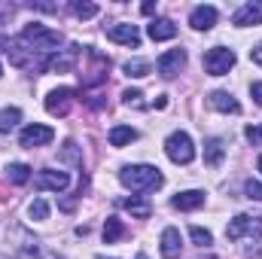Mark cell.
I'll return each mask as SVG.
<instances>
[{"instance_id": "1", "label": "cell", "mask_w": 262, "mask_h": 259, "mask_svg": "<svg viewBox=\"0 0 262 259\" xmlns=\"http://www.w3.org/2000/svg\"><path fill=\"white\" fill-rule=\"evenodd\" d=\"M119 180H122V186L131 189V192H156L165 183L162 171L152 168V165H125L119 171Z\"/></svg>"}, {"instance_id": "2", "label": "cell", "mask_w": 262, "mask_h": 259, "mask_svg": "<svg viewBox=\"0 0 262 259\" xmlns=\"http://www.w3.org/2000/svg\"><path fill=\"white\" fill-rule=\"evenodd\" d=\"M21 43L28 46V49H34V52H55L64 40H61V34L58 31H52V28H46V25H28L25 31H21Z\"/></svg>"}, {"instance_id": "3", "label": "cell", "mask_w": 262, "mask_h": 259, "mask_svg": "<svg viewBox=\"0 0 262 259\" xmlns=\"http://www.w3.org/2000/svg\"><path fill=\"white\" fill-rule=\"evenodd\" d=\"M165 153H168V159H171L174 165H189V162L195 159L192 137H189L186 131H174V134H168V140H165Z\"/></svg>"}, {"instance_id": "4", "label": "cell", "mask_w": 262, "mask_h": 259, "mask_svg": "<svg viewBox=\"0 0 262 259\" xmlns=\"http://www.w3.org/2000/svg\"><path fill=\"white\" fill-rule=\"evenodd\" d=\"M204 70L210 73V76H226L232 67H235V52L232 49H226V46H213V49H207L204 52Z\"/></svg>"}, {"instance_id": "5", "label": "cell", "mask_w": 262, "mask_h": 259, "mask_svg": "<svg viewBox=\"0 0 262 259\" xmlns=\"http://www.w3.org/2000/svg\"><path fill=\"white\" fill-rule=\"evenodd\" d=\"M262 235V220L259 217H247V213H238L229 226H226V238L232 241H241V238H253Z\"/></svg>"}, {"instance_id": "6", "label": "cell", "mask_w": 262, "mask_h": 259, "mask_svg": "<svg viewBox=\"0 0 262 259\" xmlns=\"http://www.w3.org/2000/svg\"><path fill=\"white\" fill-rule=\"evenodd\" d=\"M52 137H55V131L49 128V125H28V128H21L18 134V143L25 146V149H34V146H46V143H52Z\"/></svg>"}, {"instance_id": "7", "label": "cell", "mask_w": 262, "mask_h": 259, "mask_svg": "<svg viewBox=\"0 0 262 259\" xmlns=\"http://www.w3.org/2000/svg\"><path fill=\"white\" fill-rule=\"evenodd\" d=\"M73 101H76V92L67 89V85H61V89L49 92V98H46V110H49L52 116H64L67 110L73 107Z\"/></svg>"}, {"instance_id": "8", "label": "cell", "mask_w": 262, "mask_h": 259, "mask_svg": "<svg viewBox=\"0 0 262 259\" xmlns=\"http://www.w3.org/2000/svg\"><path fill=\"white\" fill-rule=\"evenodd\" d=\"M183 64H186V52H183V49H171V52H165V55L156 61L159 73H162L165 79H174V76L183 70Z\"/></svg>"}, {"instance_id": "9", "label": "cell", "mask_w": 262, "mask_h": 259, "mask_svg": "<svg viewBox=\"0 0 262 259\" xmlns=\"http://www.w3.org/2000/svg\"><path fill=\"white\" fill-rule=\"evenodd\" d=\"M107 37L113 40V43H122V46H131V49H137L140 46V31H137V25H110L107 28Z\"/></svg>"}, {"instance_id": "10", "label": "cell", "mask_w": 262, "mask_h": 259, "mask_svg": "<svg viewBox=\"0 0 262 259\" xmlns=\"http://www.w3.org/2000/svg\"><path fill=\"white\" fill-rule=\"evenodd\" d=\"M232 21L238 25V28H250V25H262V0H253V3H244L235 15H232Z\"/></svg>"}, {"instance_id": "11", "label": "cell", "mask_w": 262, "mask_h": 259, "mask_svg": "<svg viewBox=\"0 0 262 259\" xmlns=\"http://www.w3.org/2000/svg\"><path fill=\"white\" fill-rule=\"evenodd\" d=\"M162 247V256L165 259H177L180 256V250H183V238H180V229H174V226H168L165 232H162V241H159Z\"/></svg>"}, {"instance_id": "12", "label": "cell", "mask_w": 262, "mask_h": 259, "mask_svg": "<svg viewBox=\"0 0 262 259\" xmlns=\"http://www.w3.org/2000/svg\"><path fill=\"white\" fill-rule=\"evenodd\" d=\"M37 183H40L43 189H52V192H64L67 183H70V177H67L64 171H52V168H46V171H40Z\"/></svg>"}, {"instance_id": "13", "label": "cell", "mask_w": 262, "mask_h": 259, "mask_svg": "<svg viewBox=\"0 0 262 259\" xmlns=\"http://www.w3.org/2000/svg\"><path fill=\"white\" fill-rule=\"evenodd\" d=\"M189 25H192L195 31H210V28L216 25V9H213V6H195L192 15H189Z\"/></svg>"}, {"instance_id": "14", "label": "cell", "mask_w": 262, "mask_h": 259, "mask_svg": "<svg viewBox=\"0 0 262 259\" xmlns=\"http://www.w3.org/2000/svg\"><path fill=\"white\" fill-rule=\"evenodd\" d=\"M146 34H149L152 40H171V37H177V25H174L171 18H152V21L146 25Z\"/></svg>"}, {"instance_id": "15", "label": "cell", "mask_w": 262, "mask_h": 259, "mask_svg": "<svg viewBox=\"0 0 262 259\" xmlns=\"http://www.w3.org/2000/svg\"><path fill=\"white\" fill-rule=\"evenodd\" d=\"M171 204H174L177 210H195V207L204 204V192H201V189H186V192L174 195V198H171Z\"/></svg>"}, {"instance_id": "16", "label": "cell", "mask_w": 262, "mask_h": 259, "mask_svg": "<svg viewBox=\"0 0 262 259\" xmlns=\"http://www.w3.org/2000/svg\"><path fill=\"white\" fill-rule=\"evenodd\" d=\"M207 101H210V107L220 110V113H241V104H238L229 92H213Z\"/></svg>"}, {"instance_id": "17", "label": "cell", "mask_w": 262, "mask_h": 259, "mask_svg": "<svg viewBox=\"0 0 262 259\" xmlns=\"http://www.w3.org/2000/svg\"><path fill=\"white\" fill-rule=\"evenodd\" d=\"M223 140H216V137H210L207 143H204V162L210 165V168H216L220 162H223Z\"/></svg>"}, {"instance_id": "18", "label": "cell", "mask_w": 262, "mask_h": 259, "mask_svg": "<svg viewBox=\"0 0 262 259\" xmlns=\"http://www.w3.org/2000/svg\"><path fill=\"white\" fill-rule=\"evenodd\" d=\"M3 171H6V180H9V183H18V186H21V183L31 180V168L21 165V162H12V165H6Z\"/></svg>"}, {"instance_id": "19", "label": "cell", "mask_w": 262, "mask_h": 259, "mask_svg": "<svg viewBox=\"0 0 262 259\" xmlns=\"http://www.w3.org/2000/svg\"><path fill=\"white\" fill-rule=\"evenodd\" d=\"M131 140H137V131L131 128V125H116V128H110V146H125Z\"/></svg>"}, {"instance_id": "20", "label": "cell", "mask_w": 262, "mask_h": 259, "mask_svg": "<svg viewBox=\"0 0 262 259\" xmlns=\"http://www.w3.org/2000/svg\"><path fill=\"white\" fill-rule=\"evenodd\" d=\"M122 235H125V226H122V220H116V217H107V223H104V241H107V244H116Z\"/></svg>"}, {"instance_id": "21", "label": "cell", "mask_w": 262, "mask_h": 259, "mask_svg": "<svg viewBox=\"0 0 262 259\" xmlns=\"http://www.w3.org/2000/svg\"><path fill=\"white\" fill-rule=\"evenodd\" d=\"M18 122H21V110H18V107H6V110H0V134L12 131Z\"/></svg>"}, {"instance_id": "22", "label": "cell", "mask_w": 262, "mask_h": 259, "mask_svg": "<svg viewBox=\"0 0 262 259\" xmlns=\"http://www.w3.org/2000/svg\"><path fill=\"white\" fill-rule=\"evenodd\" d=\"M122 204H125V210H128L131 217H137V220H146V217L152 213V207H149L146 201H140V198H134V195H131V198H125Z\"/></svg>"}, {"instance_id": "23", "label": "cell", "mask_w": 262, "mask_h": 259, "mask_svg": "<svg viewBox=\"0 0 262 259\" xmlns=\"http://www.w3.org/2000/svg\"><path fill=\"white\" fill-rule=\"evenodd\" d=\"M125 73H128V76H134V79H140V76H146V73H149V61L134 58V61H128V64H125Z\"/></svg>"}, {"instance_id": "24", "label": "cell", "mask_w": 262, "mask_h": 259, "mask_svg": "<svg viewBox=\"0 0 262 259\" xmlns=\"http://www.w3.org/2000/svg\"><path fill=\"white\" fill-rule=\"evenodd\" d=\"M70 9H73V15H79V18H95L98 15V6L95 3H70Z\"/></svg>"}, {"instance_id": "25", "label": "cell", "mask_w": 262, "mask_h": 259, "mask_svg": "<svg viewBox=\"0 0 262 259\" xmlns=\"http://www.w3.org/2000/svg\"><path fill=\"white\" fill-rule=\"evenodd\" d=\"M28 213H31V220H46V217H49V204H46L43 198H37V201L28 204Z\"/></svg>"}, {"instance_id": "26", "label": "cell", "mask_w": 262, "mask_h": 259, "mask_svg": "<svg viewBox=\"0 0 262 259\" xmlns=\"http://www.w3.org/2000/svg\"><path fill=\"white\" fill-rule=\"evenodd\" d=\"M61 159H64V162H73V165H82V156H79V149H76V143H73V140H67V143H64Z\"/></svg>"}, {"instance_id": "27", "label": "cell", "mask_w": 262, "mask_h": 259, "mask_svg": "<svg viewBox=\"0 0 262 259\" xmlns=\"http://www.w3.org/2000/svg\"><path fill=\"white\" fill-rule=\"evenodd\" d=\"M189 235H192V241H195L198 247H207V244L213 241V235H210L207 229H201V226H192V229H189Z\"/></svg>"}, {"instance_id": "28", "label": "cell", "mask_w": 262, "mask_h": 259, "mask_svg": "<svg viewBox=\"0 0 262 259\" xmlns=\"http://www.w3.org/2000/svg\"><path fill=\"white\" fill-rule=\"evenodd\" d=\"M122 98H125L128 107H146V104H143V92H137V89H125Z\"/></svg>"}, {"instance_id": "29", "label": "cell", "mask_w": 262, "mask_h": 259, "mask_svg": "<svg viewBox=\"0 0 262 259\" xmlns=\"http://www.w3.org/2000/svg\"><path fill=\"white\" fill-rule=\"evenodd\" d=\"M244 137H247V140H250L253 146H262V125H247Z\"/></svg>"}, {"instance_id": "30", "label": "cell", "mask_w": 262, "mask_h": 259, "mask_svg": "<svg viewBox=\"0 0 262 259\" xmlns=\"http://www.w3.org/2000/svg\"><path fill=\"white\" fill-rule=\"evenodd\" d=\"M244 192H247V198H256V201H262V183L250 180V183L244 186Z\"/></svg>"}, {"instance_id": "31", "label": "cell", "mask_w": 262, "mask_h": 259, "mask_svg": "<svg viewBox=\"0 0 262 259\" xmlns=\"http://www.w3.org/2000/svg\"><path fill=\"white\" fill-rule=\"evenodd\" d=\"M250 95H253V101L262 107V82H253V85H250Z\"/></svg>"}, {"instance_id": "32", "label": "cell", "mask_w": 262, "mask_h": 259, "mask_svg": "<svg viewBox=\"0 0 262 259\" xmlns=\"http://www.w3.org/2000/svg\"><path fill=\"white\" fill-rule=\"evenodd\" d=\"M250 58H253V61H256V64L262 67V43H259V46H253V49H250Z\"/></svg>"}, {"instance_id": "33", "label": "cell", "mask_w": 262, "mask_h": 259, "mask_svg": "<svg viewBox=\"0 0 262 259\" xmlns=\"http://www.w3.org/2000/svg\"><path fill=\"white\" fill-rule=\"evenodd\" d=\"M156 107H159V110H162V107H168V98H165V95H159V98H156Z\"/></svg>"}, {"instance_id": "34", "label": "cell", "mask_w": 262, "mask_h": 259, "mask_svg": "<svg viewBox=\"0 0 262 259\" xmlns=\"http://www.w3.org/2000/svg\"><path fill=\"white\" fill-rule=\"evenodd\" d=\"M256 168H259V171H262V156H259V162H256Z\"/></svg>"}, {"instance_id": "35", "label": "cell", "mask_w": 262, "mask_h": 259, "mask_svg": "<svg viewBox=\"0 0 262 259\" xmlns=\"http://www.w3.org/2000/svg\"><path fill=\"white\" fill-rule=\"evenodd\" d=\"M137 259H146V256H143V253H140V256H137Z\"/></svg>"}, {"instance_id": "36", "label": "cell", "mask_w": 262, "mask_h": 259, "mask_svg": "<svg viewBox=\"0 0 262 259\" xmlns=\"http://www.w3.org/2000/svg\"><path fill=\"white\" fill-rule=\"evenodd\" d=\"M0 76H3V67H0Z\"/></svg>"}]
</instances>
